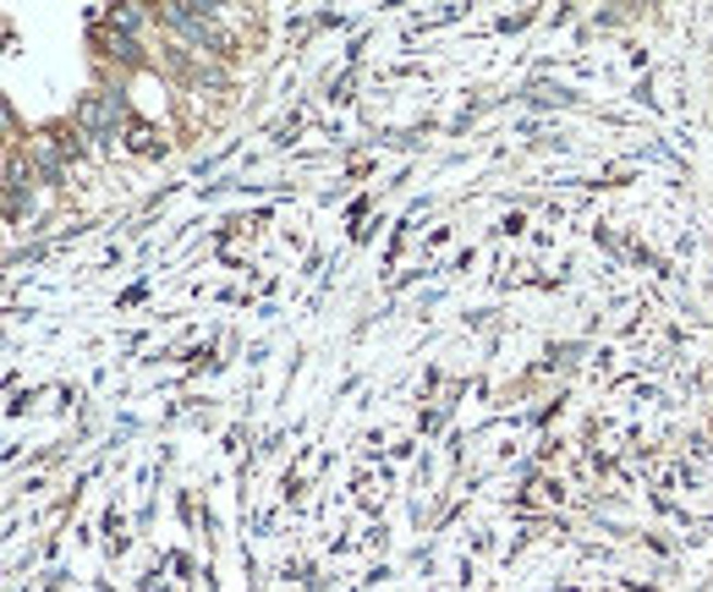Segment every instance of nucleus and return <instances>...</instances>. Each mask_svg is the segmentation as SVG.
Here are the masks:
<instances>
[{"instance_id": "f257e3e1", "label": "nucleus", "mask_w": 713, "mask_h": 592, "mask_svg": "<svg viewBox=\"0 0 713 592\" xmlns=\"http://www.w3.org/2000/svg\"><path fill=\"white\" fill-rule=\"evenodd\" d=\"M77 121H83L88 132H105V126L115 121V99H105V94H88V99L77 104Z\"/></svg>"}, {"instance_id": "f03ea898", "label": "nucleus", "mask_w": 713, "mask_h": 592, "mask_svg": "<svg viewBox=\"0 0 713 592\" xmlns=\"http://www.w3.org/2000/svg\"><path fill=\"white\" fill-rule=\"evenodd\" d=\"M34 160H39L45 171H61V143H56V137H34Z\"/></svg>"}]
</instances>
